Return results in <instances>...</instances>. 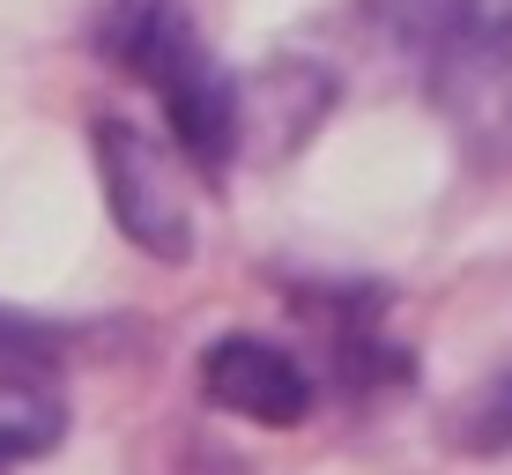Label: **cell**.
<instances>
[{
  "label": "cell",
  "instance_id": "1",
  "mask_svg": "<svg viewBox=\"0 0 512 475\" xmlns=\"http://www.w3.org/2000/svg\"><path fill=\"white\" fill-rule=\"evenodd\" d=\"M97 45L119 75H134L164 104L171 142H179L186 164L223 171L238 156V82L223 75V60L193 30L186 0H112Z\"/></svg>",
  "mask_w": 512,
  "mask_h": 475
},
{
  "label": "cell",
  "instance_id": "2",
  "mask_svg": "<svg viewBox=\"0 0 512 475\" xmlns=\"http://www.w3.org/2000/svg\"><path fill=\"white\" fill-rule=\"evenodd\" d=\"M90 149H97L104 208L127 231V245L164 260V268H186L201 253V208H193V186H186V156L119 112H97Z\"/></svg>",
  "mask_w": 512,
  "mask_h": 475
},
{
  "label": "cell",
  "instance_id": "3",
  "mask_svg": "<svg viewBox=\"0 0 512 475\" xmlns=\"http://www.w3.org/2000/svg\"><path fill=\"white\" fill-rule=\"evenodd\" d=\"M364 8L409 52H423L438 90L512 60V0H364Z\"/></svg>",
  "mask_w": 512,
  "mask_h": 475
},
{
  "label": "cell",
  "instance_id": "4",
  "mask_svg": "<svg viewBox=\"0 0 512 475\" xmlns=\"http://www.w3.org/2000/svg\"><path fill=\"white\" fill-rule=\"evenodd\" d=\"M201 394L231 416H253L268 431H290L312 416V372L297 364V349L268 342V334H216L201 349Z\"/></svg>",
  "mask_w": 512,
  "mask_h": 475
},
{
  "label": "cell",
  "instance_id": "5",
  "mask_svg": "<svg viewBox=\"0 0 512 475\" xmlns=\"http://www.w3.org/2000/svg\"><path fill=\"white\" fill-rule=\"evenodd\" d=\"M297 312L327 320V357L342 386H386V379H409V357L386 342V297L379 290H320V297H297Z\"/></svg>",
  "mask_w": 512,
  "mask_h": 475
},
{
  "label": "cell",
  "instance_id": "6",
  "mask_svg": "<svg viewBox=\"0 0 512 475\" xmlns=\"http://www.w3.org/2000/svg\"><path fill=\"white\" fill-rule=\"evenodd\" d=\"M327 104H334V75H327V67H305V60H275V67H260V75L238 90V149L275 119V127H282L275 156H290L312 127H320Z\"/></svg>",
  "mask_w": 512,
  "mask_h": 475
},
{
  "label": "cell",
  "instance_id": "7",
  "mask_svg": "<svg viewBox=\"0 0 512 475\" xmlns=\"http://www.w3.org/2000/svg\"><path fill=\"white\" fill-rule=\"evenodd\" d=\"M67 438V401L52 364H0V468L38 461Z\"/></svg>",
  "mask_w": 512,
  "mask_h": 475
},
{
  "label": "cell",
  "instance_id": "8",
  "mask_svg": "<svg viewBox=\"0 0 512 475\" xmlns=\"http://www.w3.org/2000/svg\"><path fill=\"white\" fill-rule=\"evenodd\" d=\"M453 446L461 453H498V446H512V379H498V386H483L475 401H461V416H453Z\"/></svg>",
  "mask_w": 512,
  "mask_h": 475
},
{
  "label": "cell",
  "instance_id": "9",
  "mask_svg": "<svg viewBox=\"0 0 512 475\" xmlns=\"http://www.w3.org/2000/svg\"><path fill=\"white\" fill-rule=\"evenodd\" d=\"M0 364H52V334L23 312H0Z\"/></svg>",
  "mask_w": 512,
  "mask_h": 475
}]
</instances>
